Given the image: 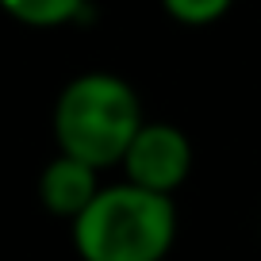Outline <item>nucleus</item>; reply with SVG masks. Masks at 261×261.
I'll use <instances>...</instances> for the list:
<instances>
[{
	"mask_svg": "<svg viewBox=\"0 0 261 261\" xmlns=\"http://www.w3.org/2000/svg\"><path fill=\"white\" fill-rule=\"evenodd\" d=\"M146 123L142 100L127 77L112 69H85L69 77L54 100V142L58 154L81 158V162L104 169H119L130 139Z\"/></svg>",
	"mask_w": 261,
	"mask_h": 261,
	"instance_id": "f257e3e1",
	"label": "nucleus"
},
{
	"mask_svg": "<svg viewBox=\"0 0 261 261\" xmlns=\"http://www.w3.org/2000/svg\"><path fill=\"white\" fill-rule=\"evenodd\" d=\"M177 230L180 215L173 196L130 180L104 185L96 200L69 223L81 261H165L177 246Z\"/></svg>",
	"mask_w": 261,
	"mask_h": 261,
	"instance_id": "f03ea898",
	"label": "nucleus"
},
{
	"mask_svg": "<svg viewBox=\"0 0 261 261\" xmlns=\"http://www.w3.org/2000/svg\"><path fill=\"white\" fill-rule=\"evenodd\" d=\"M123 180L173 196L192 177V139L169 119H146L119 162Z\"/></svg>",
	"mask_w": 261,
	"mask_h": 261,
	"instance_id": "7ed1b4c3",
	"label": "nucleus"
},
{
	"mask_svg": "<svg viewBox=\"0 0 261 261\" xmlns=\"http://www.w3.org/2000/svg\"><path fill=\"white\" fill-rule=\"evenodd\" d=\"M100 188H104V180H100L96 165L81 162V158H69V154H54L39 173V204L54 219L73 223L96 200Z\"/></svg>",
	"mask_w": 261,
	"mask_h": 261,
	"instance_id": "20e7f679",
	"label": "nucleus"
},
{
	"mask_svg": "<svg viewBox=\"0 0 261 261\" xmlns=\"http://www.w3.org/2000/svg\"><path fill=\"white\" fill-rule=\"evenodd\" d=\"M0 12L35 31H54L85 19L89 0H0Z\"/></svg>",
	"mask_w": 261,
	"mask_h": 261,
	"instance_id": "39448f33",
	"label": "nucleus"
},
{
	"mask_svg": "<svg viewBox=\"0 0 261 261\" xmlns=\"http://www.w3.org/2000/svg\"><path fill=\"white\" fill-rule=\"evenodd\" d=\"M158 4L180 27H212L234 8V0H158Z\"/></svg>",
	"mask_w": 261,
	"mask_h": 261,
	"instance_id": "423d86ee",
	"label": "nucleus"
}]
</instances>
